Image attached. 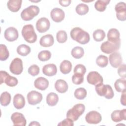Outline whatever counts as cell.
<instances>
[{
    "instance_id": "1",
    "label": "cell",
    "mask_w": 126,
    "mask_h": 126,
    "mask_svg": "<svg viewBox=\"0 0 126 126\" xmlns=\"http://www.w3.org/2000/svg\"><path fill=\"white\" fill-rule=\"evenodd\" d=\"M71 38L81 44L88 43L90 39L89 34L79 27L72 29L70 32Z\"/></svg>"
},
{
    "instance_id": "2",
    "label": "cell",
    "mask_w": 126,
    "mask_h": 126,
    "mask_svg": "<svg viewBox=\"0 0 126 126\" xmlns=\"http://www.w3.org/2000/svg\"><path fill=\"white\" fill-rule=\"evenodd\" d=\"M22 35L25 41L29 43H33L37 40V35L33 26L31 24L25 25L23 27Z\"/></svg>"
},
{
    "instance_id": "3",
    "label": "cell",
    "mask_w": 126,
    "mask_h": 126,
    "mask_svg": "<svg viewBox=\"0 0 126 126\" xmlns=\"http://www.w3.org/2000/svg\"><path fill=\"white\" fill-rule=\"evenodd\" d=\"M85 110V106L81 103L76 104L73 107L69 109L66 113V118L70 119L73 121H77Z\"/></svg>"
},
{
    "instance_id": "4",
    "label": "cell",
    "mask_w": 126,
    "mask_h": 126,
    "mask_svg": "<svg viewBox=\"0 0 126 126\" xmlns=\"http://www.w3.org/2000/svg\"><path fill=\"white\" fill-rule=\"evenodd\" d=\"M95 90L99 95L104 96L106 99H110L114 97V92L109 85H104L103 83L99 84L95 86Z\"/></svg>"
},
{
    "instance_id": "5",
    "label": "cell",
    "mask_w": 126,
    "mask_h": 126,
    "mask_svg": "<svg viewBox=\"0 0 126 126\" xmlns=\"http://www.w3.org/2000/svg\"><path fill=\"white\" fill-rule=\"evenodd\" d=\"M39 11L37 6L31 5L22 10L21 17L24 21H30L39 14Z\"/></svg>"
},
{
    "instance_id": "6",
    "label": "cell",
    "mask_w": 126,
    "mask_h": 126,
    "mask_svg": "<svg viewBox=\"0 0 126 126\" xmlns=\"http://www.w3.org/2000/svg\"><path fill=\"white\" fill-rule=\"evenodd\" d=\"M121 47V41L117 43H112L109 41L103 42L100 46L102 52L109 54L118 51Z\"/></svg>"
},
{
    "instance_id": "7",
    "label": "cell",
    "mask_w": 126,
    "mask_h": 126,
    "mask_svg": "<svg viewBox=\"0 0 126 126\" xmlns=\"http://www.w3.org/2000/svg\"><path fill=\"white\" fill-rule=\"evenodd\" d=\"M0 84L5 83L7 86L9 87H14L18 83L16 78L10 76L7 72L3 70L0 71Z\"/></svg>"
},
{
    "instance_id": "8",
    "label": "cell",
    "mask_w": 126,
    "mask_h": 126,
    "mask_svg": "<svg viewBox=\"0 0 126 126\" xmlns=\"http://www.w3.org/2000/svg\"><path fill=\"white\" fill-rule=\"evenodd\" d=\"M9 69L11 72L14 74H20L23 70V62L22 60L18 58L14 59L10 64Z\"/></svg>"
},
{
    "instance_id": "9",
    "label": "cell",
    "mask_w": 126,
    "mask_h": 126,
    "mask_svg": "<svg viewBox=\"0 0 126 126\" xmlns=\"http://www.w3.org/2000/svg\"><path fill=\"white\" fill-rule=\"evenodd\" d=\"M27 97L29 104L32 105L39 103L42 100V94L35 91L30 92L28 94Z\"/></svg>"
},
{
    "instance_id": "10",
    "label": "cell",
    "mask_w": 126,
    "mask_h": 126,
    "mask_svg": "<svg viewBox=\"0 0 126 126\" xmlns=\"http://www.w3.org/2000/svg\"><path fill=\"white\" fill-rule=\"evenodd\" d=\"M88 82L92 85L96 86L99 84L103 83V79L101 75L96 71L90 72L87 77Z\"/></svg>"
},
{
    "instance_id": "11",
    "label": "cell",
    "mask_w": 126,
    "mask_h": 126,
    "mask_svg": "<svg viewBox=\"0 0 126 126\" xmlns=\"http://www.w3.org/2000/svg\"><path fill=\"white\" fill-rule=\"evenodd\" d=\"M85 120L88 124H97L101 121L102 117L100 114L98 112L91 111L86 114Z\"/></svg>"
},
{
    "instance_id": "12",
    "label": "cell",
    "mask_w": 126,
    "mask_h": 126,
    "mask_svg": "<svg viewBox=\"0 0 126 126\" xmlns=\"http://www.w3.org/2000/svg\"><path fill=\"white\" fill-rule=\"evenodd\" d=\"M116 11V17L117 19L121 21H124L126 19V3L124 2L118 3L115 7Z\"/></svg>"
},
{
    "instance_id": "13",
    "label": "cell",
    "mask_w": 126,
    "mask_h": 126,
    "mask_svg": "<svg viewBox=\"0 0 126 126\" xmlns=\"http://www.w3.org/2000/svg\"><path fill=\"white\" fill-rule=\"evenodd\" d=\"M50 27V21L45 17H42L39 19L36 23V30L40 33L45 32L47 31L49 29Z\"/></svg>"
},
{
    "instance_id": "14",
    "label": "cell",
    "mask_w": 126,
    "mask_h": 126,
    "mask_svg": "<svg viewBox=\"0 0 126 126\" xmlns=\"http://www.w3.org/2000/svg\"><path fill=\"white\" fill-rule=\"evenodd\" d=\"M4 36L6 40L12 42L18 39L19 36L18 32L16 28L10 27L5 30Z\"/></svg>"
},
{
    "instance_id": "15",
    "label": "cell",
    "mask_w": 126,
    "mask_h": 126,
    "mask_svg": "<svg viewBox=\"0 0 126 126\" xmlns=\"http://www.w3.org/2000/svg\"><path fill=\"white\" fill-rule=\"evenodd\" d=\"M50 16L54 22L59 23L64 19L65 14L62 9L56 7L53 8L51 10L50 12Z\"/></svg>"
},
{
    "instance_id": "16",
    "label": "cell",
    "mask_w": 126,
    "mask_h": 126,
    "mask_svg": "<svg viewBox=\"0 0 126 126\" xmlns=\"http://www.w3.org/2000/svg\"><path fill=\"white\" fill-rule=\"evenodd\" d=\"M11 120L14 126H25L26 120L23 114L19 112H15L11 116Z\"/></svg>"
},
{
    "instance_id": "17",
    "label": "cell",
    "mask_w": 126,
    "mask_h": 126,
    "mask_svg": "<svg viewBox=\"0 0 126 126\" xmlns=\"http://www.w3.org/2000/svg\"><path fill=\"white\" fill-rule=\"evenodd\" d=\"M110 63L114 68H118L122 63V58L120 53L115 52L112 53L109 57Z\"/></svg>"
},
{
    "instance_id": "18",
    "label": "cell",
    "mask_w": 126,
    "mask_h": 126,
    "mask_svg": "<svg viewBox=\"0 0 126 126\" xmlns=\"http://www.w3.org/2000/svg\"><path fill=\"white\" fill-rule=\"evenodd\" d=\"M112 120L114 122H120L126 120V109L117 110L114 111L111 115Z\"/></svg>"
},
{
    "instance_id": "19",
    "label": "cell",
    "mask_w": 126,
    "mask_h": 126,
    "mask_svg": "<svg viewBox=\"0 0 126 126\" xmlns=\"http://www.w3.org/2000/svg\"><path fill=\"white\" fill-rule=\"evenodd\" d=\"M120 34L119 31L114 28L110 29L107 33V37L108 41L112 43H117L121 41Z\"/></svg>"
},
{
    "instance_id": "20",
    "label": "cell",
    "mask_w": 126,
    "mask_h": 126,
    "mask_svg": "<svg viewBox=\"0 0 126 126\" xmlns=\"http://www.w3.org/2000/svg\"><path fill=\"white\" fill-rule=\"evenodd\" d=\"M34 86L36 89L44 91L48 88L49 86V81L44 77H38L34 82Z\"/></svg>"
},
{
    "instance_id": "21",
    "label": "cell",
    "mask_w": 126,
    "mask_h": 126,
    "mask_svg": "<svg viewBox=\"0 0 126 126\" xmlns=\"http://www.w3.org/2000/svg\"><path fill=\"white\" fill-rule=\"evenodd\" d=\"M42 72L46 76H53L56 75L57 72V66L53 63L46 64L42 68Z\"/></svg>"
},
{
    "instance_id": "22",
    "label": "cell",
    "mask_w": 126,
    "mask_h": 126,
    "mask_svg": "<svg viewBox=\"0 0 126 126\" xmlns=\"http://www.w3.org/2000/svg\"><path fill=\"white\" fill-rule=\"evenodd\" d=\"M54 43V37L52 35L48 34L42 36L39 40L40 45L44 47H49L53 45Z\"/></svg>"
},
{
    "instance_id": "23",
    "label": "cell",
    "mask_w": 126,
    "mask_h": 126,
    "mask_svg": "<svg viewBox=\"0 0 126 126\" xmlns=\"http://www.w3.org/2000/svg\"><path fill=\"white\" fill-rule=\"evenodd\" d=\"M13 102L14 106L17 109L23 108L25 105V98L20 94H17L14 95Z\"/></svg>"
},
{
    "instance_id": "24",
    "label": "cell",
    "mask_w": 126,
    "mask_h": 126,
    "mask_svg": "<svg viewBox=\"0 0 126 126\" xmlns=\"http://www.w3.org/2000/svg\"><path fill=\"white\" fill-rule=\"evenodd\" d=\"M22 2L21 0H10L7 3V6L11 11L16 12L21 8Z\"/></svg>"
},
{
    "instance_id": "25",
    "label": "cell",
    "mask_w": 126,
    "mask_h": 126,
    "mask_svg": "<svg viewBox=\"0 0 126 126\" xmlns=\"http://www.w3.org/2000/svg\"><path fill=\"white\" fill-rule=\"evenodd\" d=\"M55 88L59 93H64L68 90V84L64 80L59 79L55 82Z\"/></svg>"
},
{
    "instance_id": "26",
    "label": "cell",
    "mask_w": 126,
    "mask_h": 126,
    "mask_svg": "<svg viewBox=\"0 0 126 126\" xmlns=\"http://www.w3.org/2000/svg\"><path fill=\"white\" fill-rule=\"evenodd\" d=\"M71 69L72 64L71 62L68 60H64L60 64V71L62 73L64 74L69 73L71 71Z\"/></svg>"
},
{
    "instance_id": "27",
    "label": "cell",
    "mask_w": 126,
    "mask_h": 126,
    "mask_svg": "<svg viewBox=\"0 0 126 126\" xmlns=\"http://www.w3.org/2000/svg\"><path fill=\"white\" fill-rule=\"evenodd\" d=\"M114 87L118 92H123L126 91V80L125 78H120L117 79L114 83Z\"/></svg>"
},
{
    "instance_id": "28",
    "label": "cell",
    "mask_w": 126,
    "mask_h": 126,
    "mask_svg": "<svg viewBox=\"0 0 126 126\" xmlns=\"http://www.w3.org/2000/svg\"><path fill=\"white\" fill-rule=\"evenodd\" d=\"M59 101V97L55 93H50L46 97V102L50 106L56 105Z\"/></svg>"
},
{
    "instance_id": "29",
    "label": "cell",
    "mask_w": 126,
    "mask_h": 126,
    "mask_svg": "<svg viewBox=\"0 0 126 126\" xmlns=\"http://www.w3.org/2000/svg\"><path fill=\"white\" fill-rule=\"evenodd\" d=\"M110 0H98L94 3V8L99 12L104 11L106 8V6L110 2Z\"/></svg>"
},
{
    "instance_id": "30",
    "label": "cell",
    "mask_w": 126,
    "mask_h": 126,
    "mask_svg": "<svg viewBox=\"0 0 126 126\" xmlns=\"http://www.w3.org/2000/svg\"><path fill=\"white\" fill-rule=\"evenodd\" d=\"M31 48L26 44H21L17 48V53L22 56H26L31 52Z\"/></svg>"
},
{
    "instance_id": "31",
    "label": "cell",
    "mask_w": 126,
    "mask_h": 126,
    "mask_svg": "<svg viewBox=\"0 0 126 126\" xmlns=\"http://www.w3.org/2000/svg\"><path fill=\"white\" fill-rule=\"evenodd\" d=\"M0 104L3 106H7L11 101V95L7 92H3L0 97Z\"/></svg>"
},
{
    "instance_id": "32",
    "label": "cell",
    "mask_w": 126,
    "mask_h": 126,
    "mask_svg": "<svg viewBox=\"0 0 126 126\" xmlns=\"http://www.w3.org/2000/svg\"><path fill=\"white\" fill-rule=\"evenodd\" d=\"M84 49L80 46H76L71 50V55L75 59H80L84 56Z\"/></svg>"
},
{
    "instance_id": "33",
    "label": "cell",
    "mask_w": 126,
    "mask_h": 126,
    "mask_svg": "<svg viewBox=\"0 0 126 126\" xmlns=\"http://www.w3.org/2000/svg\"><path fill=\"white\" fill-rule=\"evenodd\" d=\"M94 39L97 42L102 41L105 37V33L104 31L101 29H97L93 32Z\"/></svg>"
},
{
    "instance_id": "34",
    "label": "cell",
    "mask_w": 126,
    "mask_h": 126,
    "mask_svg": "<svg viewBox=\"0 0 126 126\" xmlns=\"http://www.w3.org/2000/svg\"><path fill=\"white\" fill-rule=\"evenodd\" d=\"M87 94V91L83 88H79L76 89L74 93V95L75 98L80 100L84 99L86 97Z\"/></svg>"
},
{
    "instance_id": "35",
    "label": "cell",
    "mask_w": 126,
    "mask_h": 126,
    "mask_svg": "<svg viewBox=\"0 0 126 126\" xmlns=\"http://www.w3.org/2000/svg\"><path fill=\"white\" fill-rule=\"evenodd\" d=\"M89 6L85 3H80L76 7L75 10L76 13L80 15L86 14L89 11Z\"/></svg>"
},
{
    "instance_id": "36",
    "label": "cell",
    "mask_w": 126,
    "mask_h": 126,
    "mask_svg": "<svg viewBox=\"0 0 126 126\" xmlns=\"http://www.w3.org/2000/svg\"><path fill=\"white\" fill-rule=\"evenodd\" d=\"M9 53L7 47L2 44L0 45V60L4 61L9 57Z\"/></svg>"
},
{
    "instance_id": "37",
    "label": "cell",
    "mask_w": 126,
    "mask_h": 126,
    "mask_svg": "<svg viewBox=\"0 0 126 126\" xmlns=\"http://www.w3.org/2000/svg\"><path fill=\"white\" fill-rule=\"evenodd\" d=\"M96 63L99 67H105L108 64V59L106 56L100 55L97 57L96 59Z\"/></svg>"
},
{
    "instance_id": "38",
    "label": "cell",
    "mask_w": 126,
    "mask_h": 126,
    "mask_svg": "<svg viewBox=\"0 0 126 126\" xmlns=\"http://www.w3.org/2000/svg\"><path fill=\"white\" fill-rule=\"evenodd\" d=\"M51 57V53L48 50H43L40 52L38 54V59L42 62L48 61Z\"/></svg>"
},
{
    "instance_id": "39",
    "label": "cell",
    "mask_w": 126,
    "mask_h": 126,
    "mask_svg": "<svg viewBox=\"0 0 126 126\" xmlns=\"http://www.w3.org/2000/svg\"><path fill=\"white\" fill-rule=\"evenodd\" d=\"M56 38L58 42L60 43L65 42L67 39V35L66 32L63 30L58 32L56 34Z\"/></svg>"
},
{
    "instance_id": "40",
    "label": "cell",
    "mask_w": 126,
    "mask_h": 126,
    "mask_svg": "<svg viewBox=\"0 0 126 126\" xmlns=\"http://www.w3.org/2000/svg\"><path fill=\"white\" fill-rule=\"evenodd\" d=\"M84 81V75L80 73H74L72 77V82L76 85H80Z\"/></svg>"
},
{
    "instance_id": "41",
    "label": "cell",
    "mask_w": 126,
    "mask_h": 126,
    "mask_svg": "<svg viewBox=\"0 0 126 126\" xmlns=\"http://www.w3.org/2000/svg\"><path fill=\"white\" fill-rule=\"evenodd\" d=\"M40 69L39 66L36 64H32L31 65L28 69V73L32 76H34L38 75L39 73Z\"/></svg>"
},
{
    "instance_id": "42",
    "label": "cell",
    "mask_w": 126,
    "mask_h": 126,
    "mask_svg": "<svg viewBox=\"0 0 126 126\" xmlns=\"http://www.w3.org/2000/svg\"><path fill=\"white\" fill-rule=\"evenodd\" d=\"M86 71V67L82 64H77L74 68V73H80L83 75H84Z\"/></svg>"
},
{
    "instance_id": "43",
    "label": "cell",
    "mask_w": 126,
    "mask_h": 126,
    "mask_svg": "<svg viewBox=\"0 0 126 126\" xmlns=\"http://www.w3.org/2000/svg\"><path fill=\"white\" fill-rule=\"evenodd\" d=\"M126 65L125 64L121 65L118 69V73L120 77L123 78H125L126 77Z\"/></svg>"
},
{
    "instance_id": "44",
    "label": "cell",
    "mask_w": 126,
    "mask_h": 126,
    "mask_svg": "<svg viewBox=\"0 0 126 126\" xmlns=\"http://www.w3.org/2000/svg\"><path fill=\"white\" fill-rule=\"evenodd\" d=\"M58 126H74L73 121L69 118H66L62 122H61L59 124Z\"/></svg>"
},
{
    "instance_id": "45",
    "label": "cell",
    "mask_w": 126,
    "mask_h": 126,
    "mask_svg": "<svg viewBox=\"0 0 126 126\" xmlns=\"http://www.w3.org/2000/svg\"><path fill=\"white\" fill-rule=\"evenodd\" d=\"M71 2V0H59V3L60 4L64 7L68 6L70 5Z\"/></svg>"
},
{
    "instance_id": "46",
    "label": "cell",
    "mask_w": 126,
    "mask_h": 126,
    "mask_svg": "<svg viewBox=\"0 0 126 126\" xmlns=\"http://www.w3.org/2000/svg\"><path fill=\"white\" fill-rule=\"evenodd\" d=\"M126 91H124L122 93L121 97V103L124 106L126 105Z\"/></svg>"
},
{
    "instance_id": "47",
    "label": "cell",
    "mask_w": 126,
    "mask_h": 126,
    "mask_svg": "<svg viewBox=\"0 0 126 126\" xmlns=\"http://www.w3.org/2000/svg\"><path fill=\"white\" fill-rule=\"evenodd\" d=\"M29 125L30 126H40V124L36 121H32Z\"/></svg>"
}]
</instances>
